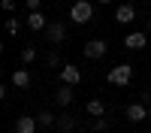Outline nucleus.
Listing matches in <instances>:
<instances>
[{
	"instance_id": "nucleus-13",
	"label": "nucleus",
	"mask_w": 151,
	"mask_h": 133,
	"mask_svg": "<svg viewBox=\"0 0 151 133\" xmlns=\"http://www.w3.org/2000/svg\"><path fill=\"white\" fill-rule=\"evenodd\" d=\"M58 103L60 106H70L73 103V88H70V85H64V88L58 91Z\"/></svg>"
},
{
	"instance_id": "nucleus-17",
	"label": "nucleus",
	"mask_w": 151,
	"mask_h": 133,
	"mask_svg": "<svg viewBox=\"0 0 151 133\" xmlns=\"http://www.w3.org/2000/svg\"><path fill=\"white\" fill-rule=\"evenodd\" d=\"M45 64H48V67H60V55H58V52L45 55Z\"/></svg>"
},
{
	"instance_id": "nucleus-10",
	"label": "nucleus",
	"mask_w": 151,
	"mask_h": 133,
	"mask_svg": "<svg viewBox=\"0 0 151 133\" xmlns=\"http://www.w3.org/2000/svg\"><path fill=\"white\" fill-rule=\"evenodd\" d=\"M145 42H148L145 33H127V36H124V45H127V48H145Z\"/></svg>"
},
{
	"instance_id": "nucleus-23",
	"label": "nucleus",
	"mask_w": 151,
	"mask_h": 133,
	"mask_svg": "<svg viewBox=\"0 0 151 133\" xmlns=\"http://www.w3.org/2000/svg\"><path fill=\"white\" fill-rule=\"evenodd\" d=\"M148 30H151V18H148Z\"/></svg>"
},
{
	"instance_id": "nucleus-12",
	"label": "nucleus",
	"mask_w": 151,
	"mask_h": 133,
	"mask_svg": "<svg viewBox=\"0 0 151 133\" xmlns=\"http://www.w3.org/2000/svg\"><path fill=\"white\" fill-rule=\"evenodd\" d=\"M106 112V106L100 103V100H88V115H94V118H103Z\"/></svg>"
},
{
	"instance_id": "nucleus-24",
	"label": "nucleus",
	"mask_w": 151,
	"mask_h": 133,
	"mask_svg": "<svg viewBox=\"0 0 151 133\" xmlns=\"http://www.w3.org/2000/svg\"><path fill=\"white\" fill-rule=\"evenodd\" d=\"M148 118H151V106H148Z\"/></svg>"
},
{
	"instance_id": "nucleus-6",
	"label": "nucleus",
	"mask_w": 151,
	"mask_h": 133,
	"mask_svg": "<svg viewBox=\"0 0 151 133\" xmlns=\"http://www.w3.org/2000/svg\"><path fill=\"white\" fill-rule=\"evenodd\" d=\"M42 36H45L48 42H55V45H58V42H64V40H67V30H64V24H48Z\"/></svg>"
},
{
	"instance_id": "nucleus-7",
	"label": "nucleus",
	"mask_w": 151,
	"mask_h": 133,
	"mask_svg": "<svg viewBox=\"0 0 151 133\" xmlns=\"http://www.w3.org/2000/svg\"><path fill=\"white\" fill-rule=\"evenodd\" d=\"M136 18V6H130V3H121L118 9H115V21L118 24H130Z\"/></svg>"
},
{
	"instance_id": "nucleus-9",
	"label": "nucleus",
	"mask_w": 151,
	"mask_h": 133,
	"mask_svg": "<svg viewBox=\"0 0 151 133\" xmlns=\"http://www.w3.org/2000/svg\"><path fill=\"white\" fill-rule=\"evenodd\" d=\"M36 124H40L36 118L24 115V118H18V121H15V133H36Z\"/></svg>"
},
{
	"instance_id": "nucleus-3",
	"label": "nucleus",
	"mask_w": 151,
	"mask_h": 133,
	"mask_svg": "<svg viewBox=\"0 0 151 133\" xmlns=\"http://www.w3.org/2000/svg\"><path fill=\"white\" fill-rule=\"evenodd\" d=\"M106 55V42L103 40H91V42H85V58L88 60H100Z\"/></svg>"
},
{
	"instance_id": "nucleus-1",
	"label": "nucleus",
	"mask_w": 151,
	"mask_h": 133,
	"mask_svg": "<svg viewBox=\"0 0 151 133\" xmlns=\"http://www.w3.org/2000/svg\"><path fill=\"white\" fill-rule=\"evenodd\" d=\"M106 79H109L112 85H118V88H124V85H130V79H133V67H130V64H118V67L109 70Z\"/></svg>"
},
{
	"instance_id": "nucleus-15",
	"label": "nucleus",
	"mask_w": 151,
	"mask_h": 133,
	"mask_svg": "<svg viewBox=\"0 0 151 133\" xmlns=\"http://www.w3.org/2000/svg\"><path fill=\"white\" fill-rule=\"evenodd\" d=\"M36 121H40L42 127H48V124H55V115H52V112H40V115H36Z\"/></svg>"
},
{
	"instance_id": "nucleus-19",
	"label": "nucleus",
	"mask_w": 151,
	"mask_h": 133,
	"mask_svg": "<svg viewBox=\"0 0 151 133\" xmlns=\"http://www.w3.org/2000/svg\"><path fill=\"white\" fill-rule=\"evenodd\" d=\"M94 130H97V133L109 130V121H106V118H97V121H94Z\"/></svg>"
},
{
	"instance_id": "nucleus-8",
	"label": "nucleus",
	"mask_w": 151,
	"mask_h": 133,
	"mask_svg": "<svg viewBox=\"0 0 151 133\" xmlns=\"http://www.w3.org/2000/svg\"><path fill=\"white\" fill-rule=\"evenodd\" d=\"M27 27L30 30H36V33H45V27H48V21H45V15H42V12H30V15H27Z\"/></svg>"
},
{
	"instance_id": "nucleus-20",
	"label": "nucleus",
	"mask_w": 151,
	"mask_h": 133,
	"mask_svg": "<svg viewBox=\"0 0 151 133\" xmlns=\"http://www.w3.org/2000/svg\"><path fill=\"white\" fill-rule=\"evenodd\" d=\"M24 3H27V9H30V12H40V6H42V0H24Z\"/></svg>"
},
{
	"instance_id": "nucleus-5",
	"label": "nucleus",
	"mask_w": 151,
	"mask_h": 133,
	"mask_svg": "<svg viewBox=\"0 0 151 133\" xmlns=\"http://www.w3.org/2000/svg\"><path fill=\"white\" fill-rule=\"evenodd\" d=\"M124 115H127V121L139 124L142 118H148V106H142V103H130L127 109H124Z\"/></svg>"
},
{
	"instance_id": "nucleus-4",
	"label": "nucleus",
	"mask_w": 151,
	"mask_h": 133,
	"mask_svg": "<svg viewBox=\"0 0 151 133\" xmlns=\"http://www.w3.org/2000/svg\"><path fill=\"white\" fill-rule=\"evenodd\" d=\"M79 79H82V70L76 67V64H64V67H60V82H64V85H70V88H73Z\"/></svg>"
},
{
	"instance_id": "nucleus-14",
	"label": "nucleus",
	"mask_w": 151,
	"mask_h": 133,
	"mask_svg": "<svg viewBox=\"0 0 151 133\" xmlns=\"http://www.w3.org/2000/svg\"><path fill=\"white\" fill-rule=\"evenodd\" d=\"M21 60H24V64H30V60H36V48H33V45H27V48L21 52Z\"/></svg>"
},
{
	"instance_id": "nucleus-22",
	"label": "nucleus",
	"mask_w": 151,
	"mask_h": 133,
	"mask_svg": "<svg viewBox=\"0 0 151 133\" xmlns=\"http://www.w3.org/2000/svg\"><path fill=\"white\" fill-rule=\"evenodd\" d=\"M100 3H112V0H100Z\"/></svg>"
},
{
	"instance_id": "nucleus-18",
	"label": "nucleus",
	"mask_w": 151,
	"mask_h": 133,
	"mask_svg": "<svg viewBox=\"0 0 151 133\" xmlns=\"http://www.w3.org/2000/svg\"><path fill=\"white\" fill-rule=\"evenodd\" d=\"M6 30H9L12 36H15V33H18V18H12V15H9V21H6Z\"/></svg>"
},
{
	"instance_id": "nucleus-16",
	"label": "nucleus",
	"mask_w": 151,
	"mask_h": 133,
	"mask_svg": "<svg viewBox=\"0 0 151 133\" xmlns=\"http://www.w3.org/2000/svg\"><path fill=\"white\" fill-rule=\"evenodd\" d=\"M58 124H60V130H67V133H70V130H73V118H70V115H60V118H58Z\"/></svg>"
},
{
	"instance_id": "nucleus-21",
	"label": "nucleus",
	"mask_w": 151,
	"mask_h": 133,
	"mask_svg": "<svg viewBox=\"0 0 151 133\" xmlns=\"http://www.w3.org/2000/svg\"><path fill=\"white\" fill-rule=\"evenodd\" d=\"M3 9H6V12H12V9H15V3H12V0H3Z\"/></svg>"
},
{
	"instance_id": "nucleus-2",
	"label": "nucleus",
	"mask_w": 151,
	"mask_h": 133,
	"mask_svg": "<svg viewBox=\"0 0 151 133\" xmlns=\"http://www.w3.org/2000/svg\"><path fill=\"white\" fill-rule=\"evenodd\" d=\"M70 18H73L76 24L91 21V18H94V9H91V3H88V0H76V3H73V9H70Z\"/></svg>"
},
{
	"instance_id": "nucleus-11",
	"label": "nucleus",
	"mask_w": 151,
	"mask_h": 133,
	"mask_svg": "<svg viewBox=\"0 0 151 133\" xmlns=\"http://www.w3.org/2000/svg\"><path fill=\"white\" fill-rule=\"evenodd\" d=\"M9 82L15 85V88H27V85H30V73H27V70H15Z\"/></svg>"
},
{
	"instance_id": "nucleus-25",
	"label": "nucleus",
	"mask_w": 151,
	"mask_h": 133,
	"mask_svg": "<svg viewBox=\"0 0 151 133\" xmlns=\"http://www.w3.org/2000/svg\"><path fill=\"white\" fill-rule=\"evenodd\" d=\"M142 3H148V0H142Z\"/></svg>"
}]
</instances>
